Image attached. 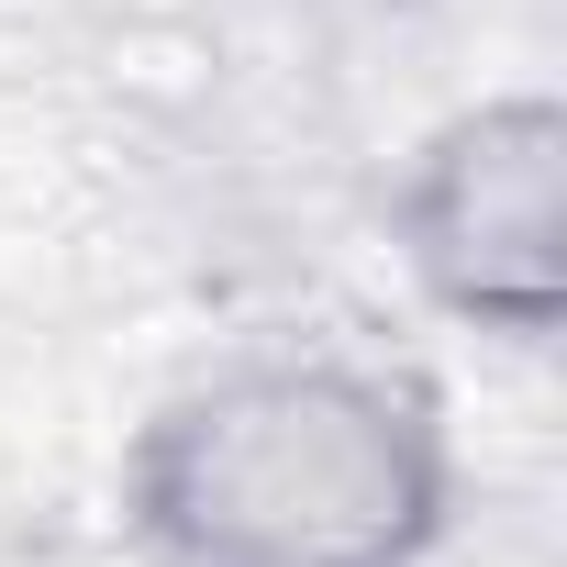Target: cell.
<instances>
[{"mask_svg": "<svg viewBox=\"0 0 567 567\" xmlns=\"http://www.w3.org/2000/svg\"><path fill=\"white\" fill-rule=\"evenodd\" d=\"M467 467L423 368L357 346H245L189 368L112 467L134 567H434Z\"/></svg>", "mask_w": 567, "mask_h": 567, "instance_id": "cell-1", "label": "cell"}, {"mask_svg": "<svg viewBox=\"0 0 567 567\" xmlns=\"http://www.w3.org/2000/svg\"><path fill=\"white\" fill-rule=\"evenodd\" d=\"M390 245L423 312L545 357L567 334V101L478 90L423 123L390 178Z\"/></svg>", "mask_w": 567, "mask_h": 567, "instance_id": "cell-2", "label": "cell"}]
</instances>
